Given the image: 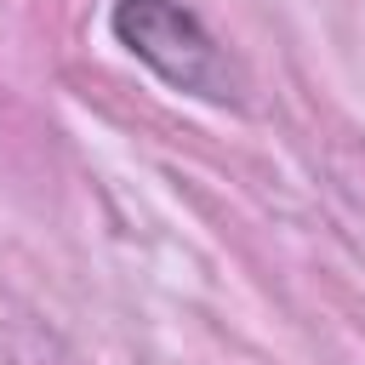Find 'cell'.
Listing matches in <instances>:
<instances>
[{
    "instance_id": "obj_1",
    "label": "cell",
    "mask_w": 365,
    "mask_h": 365,
    "mask_svg": "<svg viewBox=\"0 0 365 365\" xmlns=\"http://www.w3.org/2000/svg\"><path fill=\"white\" fill-rule=\"evenodd\" d=\"M108 29L114 40L148 63L165 86L188 91V97H205V103H240L245 80L234 68V57L222 51V40L200 23V11H188L182 0H114L108 11Z\"/></svg>"
}]
</instances>
